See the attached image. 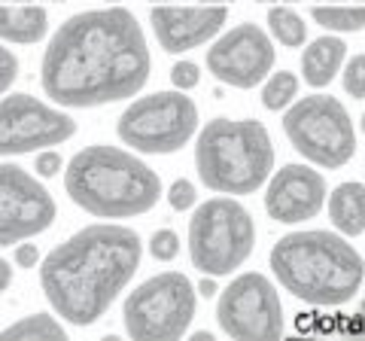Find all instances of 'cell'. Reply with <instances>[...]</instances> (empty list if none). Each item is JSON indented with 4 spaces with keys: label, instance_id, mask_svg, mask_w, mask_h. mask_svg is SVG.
I'll list each match as a JSON object with an SVG mask.
<instances>
[{
    "label": "cell",
    "instance_id": "30bf717a",
    "mask_svg": "<svg viewBox=\"0 0 365 341\" xmlns=\"http://www.w3.org/2000/svg\"><path fill=\"white\" fill-rule=\"evenodd\" d=\"M216 323L232 341H280L287 320L277 287L259 271L237 275L220 292Z\"/></svg>",
    "mask_w": 365,
    "mask_h": 341
},
{
    "label": "cell",
    "instance_id": "ac0fdd59",
    "mask_svg": "<svg viewBox=\"0 0 365 341\" xmlns=\"http://www.w3.org/2000/svg\"><path fill=\"white\" fill-rule=\"evenodd\" d=\"M329 220L347 238H362L365 232V186L359 180H347L329 195Z\"/></svg>",
    "mask_w": 365,
    "mask_h": 341
},
{
    "label": "cell",
    "instance_id": "277c9868",
    "mask_svg": "<svg viewBox=\"0 0 365 341\" xmlns=\"http://www.w3.org/2000/svg\"><path fill=\"white\" fill-rule=\"evenodd\" d=\"M64 189L76 208L101 220L140 217L162 198L155 170L134 153L107 143L86 146L67 162Z\"/></svg>",
    "mask_w": 365,
    "mask_h": 341
},
{
    "label": "cell",
    "instance_id": "2e32d148",
    "mask_svg": "<svg viewBox=\"0 0 365 341\" xmlns=\"http://www.w3.org/2000/svg\"><path fill=\"white\" fill-rule=\"evenodd\" d=\"M347 58V43L341 37H317L304 46L302 52V76L311 88H326L338 76L341 64Z\"/></svg>",
    "mask_w": 365,
    "mask_h": 341
},
{
    "label": "cell",
    "instance_id": "3957f363",
    "mask_svg": "<svg viewBox=\"0 0 365 341\" xmlns=\"http://www.w3.org/2000/svg\"><path fill=\"white\" fill-rule=\"evenodd\" d=\"M271 271L280 287L317 308L347 305L362 290V253L347 238L323 229L289 232L271 247Z\"/></svg>",
    "mask_w": 365,
    "mask_h": 341
},
{
    "label": "cell",
    "instance_id": "484cf974",
    "mask_svg": "<svg viewBox=\"0 0 365 341\" xmlns=\"http://www.w3.org/2000/svg\"><path fill=\"white\" fill-rule=\"evenodd\" d=\"M195 186L189 183V180H174L168 189V201H170V208L174 210H189V208H195Z\"/></svg>",
    "mask_w": 365,
    "mask_h": 341
},
{
    "label": "cell",
    "instance_id": "f1b7e54d",
    "mask_svg": "<svg viewBox=\"0 0 365 341\" xmlns=\"http://www.w3.org/2000/svg\"><path fill=\"white\" fill-rule=\"evenodd\" d=\"M13 259H16V265H19V268H37V263H40V250H37V244L19 241L16 250H13Z\"/></svg>",
    "mask_w": 365,
    "mask_h": 341
},
{
    "label": "cell",
    "instance_id": "603a6c76",
    "mask_svg": "<svg viewBox=\"0 0 365 341\" xmlns=\"http://www.w3.org/2000/svg\"><path fill=\"white\" fill-rule=\"evenodd\" d=\"M344 92L353 101H362L365 98V55L356 52L344 67Z\"/></svg>",
    "mask_w": 365,
    "mask_h": 341
},
{
    "label": "cell",
    "instance_id": "8fae6325",
    "mask_svg": "<svg viewBox=\"0 0 365 341\" xmlns=\"http://www.w3.org/2000/svg\"><path fill=\"white\" fill-rule=\"evenodd\" d=\"M76 134L73 116L34 95L0 98V156H25L43 146H58Z\"/></svg>",
    "mask_w": 365,
    "mask_h": 341
},
{
    "label": "cell",
    "instance_id": "d4e9b609",
    "mask_svg": "<svg viewBox=\"0 0 365 341\" xmlns=\"http://www.w3.org/2000/svg\"><path fill=\"white\" fill-rule=\"evenodd\" d=\"M170 83H174L177 92H189L201 83V67L195 61H177L170 67Z\"/></svg>",
    "mask_w": 365,
    "mask_h": 341
},
{
    "label": "cell",
    "instance_id": "7c38bea8",
    "mask_svg": "<svg viewBox=\"0 0 365 341\" xmlns=\"http://www.w3.org/2000/svg\"><path fill=\"white\" fill-rule=\"evenodd\" d=\"M55 198L31 170L0 165V247L43 235L55 223Z\"/></svg>",
    "mask_w": 365,
    "mask_h": 341
},
{
    "label": "cell",
    "instance_id": "e0dca14e",
    "mask_svg": "<svg viewBox=\"0 0 365 341\" xmlns=\"http://www.w3.org/2000/svg\"><path fill=\"white\" fill-rule=\"evenodd\" d=\"M49 34V13L40 4H0V40L6 43H40Z\"/></svg>",
    "mask_w": 365,
    "mask_h": 341
},
{
    "label": "cell",
    "instance_id": "ba28073f",
    "mask_svg": "<svg viewBox=\"0 0 365 341\" xmlns=\"http://www.w3.org/2000/svg\"><path fill=\"white\" fill-rule=\"evenodd\" d=\"M198 295L182 271H162L125 295L122 323L131 341H180L195 320Z\"/></svg>",
    "mask_w": 365,
    "mask_h": 341
},
{
    "label": "cell",
    "instance_id": "cb8c5ba5",
    "mask_svg": "<svg viewBox=\"0 0 365 341\" xmlns=\"http://www.w3.org/2000/svg\"><path fill=\"white\" fill-rule=\"evenodd\" d=\"M150 253H153V259H158V263H170V259H177V253H180V235L174 229H158L150 238Z\"/></svg>",
    "mask_w": 365,
    "mask_h": 341
},
{
    "label": "cell",
    "instance_id": "d6a6232c",
    "mask_svg": "<svg viewBox=\"0 0 365 341\" xmlns=\"http://www.w3.org/2000/svg\"><path fill=\"white\" fill-rule=\"evenodd\" d=\"M0 4H6V6H13V4H34V0H0Z\"/></svg>",
    "mask_w": 365,
    "mask_h": 341
},
{
    "label": "cell",
    "instance_id": "8992f818",
    "mask_svg": "<svg viewBox=\"0 0 365 341\" xmlns=\"http://www.w3.org/2000/svg\"><path fill=\"white\" fill-rule=\"evenodd\" d=\"M256 247V223L237 198H210L189 220V256L204 278H225Z\"/></svg>",
    "mask_w": 365,
    "mask_h": 341
},
{
    "label": "cell",
    "instance_id": "1f68e13d",
    "mask_svg": "<svg viewBox=\"0 0 365 341\" xmlns=\"http://www.w3.org/2000/svg\"><path fill=\"white\" fill-rule=\"evenodd\" d=\"M192 341H213V335H210V332H198V335L192 338Z\"/></svg>",
    "mask_w": 365,
    "mask_h": 341
},
{
    "label": "cell",
    "instance_id": "83f0119b",
    "mask_svg": "<svg viewBox=\"0 0 365 341\" xmlns=\"http://www.w3.org/2000/svg\"><path fill=\"white\" fill-rule=\"evenodd\" d=\"M61 168H64L61 153H55V150H43V153H37V162H34V170H37V177L49 180V177L58 174Z\"/></svg>",
    "mask_w": 365,
    "mask_h": 341
},
{
    "label": "cell",
    "instance_id": "d6986e66",
    "mask_svg": "<svg viewBox=\"0 0 365 341\" xmlns=\"http://www.w3.org/2000/svg\"><path fill=\"white\" fill-rule=\"evenodd\" d=\"M0 341H67V329L52 314H28L9 323L0 332Z\"/></svg>",
    "mask_w": 365,
    "mask_h": 341
},
{
    "label": "cell",
    "instance_id": "7a4b0ae2",
    "mask_svg": "<svg viewBox=\"0 0 365 341\" xmlns=\"http://www.w3.org/2000/svg\"><path fill=\"white\" fill-rule=\"evenodd\" d=\"M140 235L119 223H95L58 244L40 265V283L61 320L91 326L110 311L140 268Z\"/></svg>",
    "mask_w": 365,
    "mask_h": 341
},
{
    "label": "cell",
    "instance_id": "52a82bcc",
    "mask_svg": "<svg viewBox=\"0 0 365 341\" xmlns=\"http://www.w3.org/2000/svg\"><path fill=\"white\" fill-rule=\"evenodd\" d=\"M283 131L292 150L317 168H344L359 150L350 113L332 95L295 98L283 113Z\"/></svg>",
    "mask_w": 365,
    "mask_h": 341
},
{
    "label": "cell",
    "instance_id": "9c48e42d",
    "mask_svg": "<svg viewBox=\"0 0 365 341\" xmlns=\"http://www.w3.org/2000/svg\"><path fill=\"white\" fill-rule=\"evenodd\" d=\"M198 131V107L186 92H153L131 101L116 122L125 146L146 156H170Z\"/></svg>",
    "mask_w": 365,
    "mask_h": 341
},
{
    "label": "cell",
    "instance_id": "f546056e",
    "mask_svg": "<svg viewBox=\"0 0 365 341\" xmlns=\"http://www.w3.org/2000/svg\"><path fill=\"white\" fill-rule=\"evenodd\" d=\"M9 283H13V265H9L6 259L0 256V292H6Z\"/></svg>",
    "mask_w": 365,
    "mask_h": 341
},
{
    "label": "cell",
    "instance_id": "4dcf8cb0",
    "mask_svg": "<svg viewBox=\"0 0 365 341\" xmlns=\"http://www.w3.org/2000/svg\"><path fill=\"white\" fill-rule=\"evenodd\" d=\"M195 292L207 295V299H210V295H216V283H213V278H204V280L198 283V290H195Z\"/></svg>",
    "mask_w": 365,
    "mask_h": 341
},
{
    "label": "cell",
    "instance_id": "44dd1931",
    "mask_svg": "<svg viewBox=\"0 0 365 341\" xmlns=\"http://www.w3.org/2000/svg\"><path fill=\"white\" fill-rule=\"evenodd\" d=\"M268 34L287 49H299L307 43V25L292 6H271L268 9Z\"/></svg>",
    "mask_w": 365,
    "mask_h": 341
},
{
    "label": "cell",
    "instance_id": "ffe728a7",
    "mask_svg": "<svg viewBox=\"0 0 365 341\" xmlns=\"http://www.w3.org/2000/svg\"><path fill=\"white\" fill-rule=\"evenodd\" d=\"M311 19L329 34H359L365 28L362 4H319L311 6Z\"/></svg>",
    "mask_w": 365,
    "mask_h": 341
},
{
    "label": "cell",
    "instance_id": "4fadbf2b",
    "mask_svg": "<svg viewBox=\"0 0 365 341\" xmlns=\"http://www.w3.org/2000/svg\"><path fill=\"white\" fill-rule=\"evenodd\" d=\"M207 71L232 88H256L274 71V43L253 21L235 25L207 49Z\"/></svg>",
    "mask_w": 365,
    "mask_h": 341
},
{
    "label": "cell",
    "instance_id": "836d02e7",
    "mask_svg": "<svg viewBox=\"0 0 365 341\" xmlns=\"http://www.w3.org/2000/svg\"><path fill=\"white\" fill-rule=\"evenodd\" d=\"M110 4H116V0H110Z\"/></svg>",
    "mask_w": 365,
    "mask_h": 341
},
{
    "label": "cell",
    "instance_id": "7402d4cb",
    "mask_svg": "<svg viewBox=\"0 0 365 341\" xmlns=\"http://www.w3.org/2000/svg\"><path fill=\"white\" fill-rule=\"evenodd\" d=\"M299 76L292 71H277L265 76V86H262V104L271 113L287 110L295 98H299Z\"/></svg>",
    "mask_w": 365,
    "mask_h": 341
},
{
    "label": "cell",
    "instance_id": "5b68a950",
    "mask_svg": "<svg viewBox=\"0 0 365 341\" xmlns=\"http://www.w3.org/2000/svg\"><path fill=\"white\" fill-rule=\"evenodd\" d=\"M195 168L201 183L222 195H250L274 170L271 134L256 119H213L198 131Z\"/></svg>",
    "mask_w": 365,
    "mask_h": 341
},
{
    "label": "cell",
    "instance_id": "5bb4252c",
    "mask_svg": "<svg viewBox=\"0 0 365 341\" xmlns=\"http://www.w3.org/2000/svg\"><path fill=\"white\" fill-rule=\"evenodd\" d=\"M326 204V180L311 165H283L271 170L265 186V210L283 225H299L314 220Z\"/></svg>",
    "mask_w": 365,
    "mask_h": 341
},
{
    "label": "cell",
    "instance_id": "9a60e30c",
    "mask_svg": "<svg viewBox=\"0 0 365 341\" xmlns=\"http://www.w3.org/2000/svg\"><path fill=\"white\" fill-rule=\"evenodd\" d=\"M228 21V6H168L158 4L150 9V25L158 40V46L170 55L189 52L204 46L207 40H213Z\"/></svg>",
    "mask_w": 365,
    "mask_h": 341
},
{
    "label": "cell",
    "instance_id": "4316f807",
    "mask_svg": "<svg viewBox=\"0 0 365 341\" xmlns=\"http://www.w3.org/2000/svg\"><path fill=\"white\" fill-rule=\"evenodd\" d=\"M16 79H19V58L13 49H6L0 43V95H6Z\"/></svg>",
    "mask_w": 365,
    "mask_h": 341
},
{
    "label": "cell",
    "instance_id": "6da1fadb",
    "mask_svg": "<svg viewBox=\"0 0 365 341\" xmlns=\"http://www.w3.org/2000/svg\"><path fill=\"white\" fill-rule=\"evenodd\" d=\"M43 92L58 107L91 110L134 98L150 79V46L125 6L86 9L52 34Z\"/></svg>",
    "mask_w": 365,
    "mask_h": 341
}]
</instances>
